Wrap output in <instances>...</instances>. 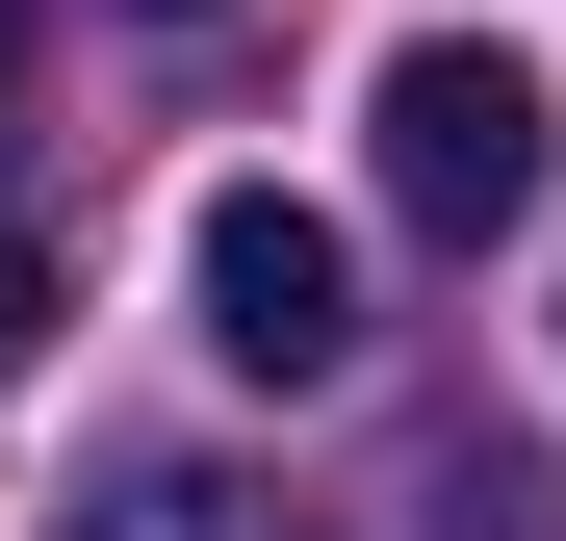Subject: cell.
Returning <instances> with one entry per match:
<instances>
[{"mask_svg":"<svg viewBox=\"0 0 566 541\" xmlns=\"http://www.w3.org/2000/svg\"><path fill=\"white\" fill-rule=\"evenodd\" d=\"M566 180V104L490 52V27H438V52H387V207L438 232V258H490L515 207Z\"/></svg>","mask_w":566,"mask_h":541,"instance_id":"6da1fadb","label":"cell"},{"mask_svg":"<svg viewBox=\"0 0 566 541\" xmlns=\"http://www.w3.org/2000/svg\"><path fill=\"white\" fill-rule=\"evenodd\" d=\"M207 361H232V387H335V361H360V232L283 207V180H232V207H207Z\"/></svg>","mask_w":566,"mask_h":541,"instance_id":"7a4b0ae2","label":"cell"},{"mask_svg":"<svg viewBox=\"0 0 566 541\" xmlns=\"http://www.w3.org/2000/svg\"><path fill=\"white\" fill-rule=\"evenodd\" d=\"M52 541H310V516H283V490H232V465H104Z\"/></svg>","mask_w":566,"mask_h":541,"instance_id":"3957f363","label":"cell"},{"mask_svg":"<svg viewBox=\"0 0 566 541\" xmlns=\"http://www.w3.org/2000/svg\"><path fill=\"white\" fill-rule=\"evenodd\" d=\"M438 541H566V465H515V438H438V490H412Z\"/></svg>","mask_w":566,"mask_h":541,"instance_id":"277c9868","label":"cell"},{"mask_svg":"<svg viewBox=\"0 0 566 541\" xmlns=\"http://www.w3.org/2000/svg\"><path fill=\"white\" fill-rule=\"evenodd\" d=\"M0 77H27V0H0Z\"/></svg>","mask_w":566,"mask_h":541,"instance_id":"5b68a950","label":"cell"},{"mask_svg":"<svg viewBox=\"0 0 566 541\" xmlns=\"http://www.w3.org/2000/svg\"><path fill=\"white\" fill-rule=\"evenodd\" d=\"M0 361H27V284H0Z\"/></svg>","mask_w":566,"mask_h":541,"instance_id":"8992f818","label":"cell"},{"mask_svg":"<svg viewBox=\"0 0 566 541\" xmlns=\"http://www.w3.org/2000/svg\"><path fill=\"white\" fill-rule=\"evenodd\" d=\"M155 27H207V0H155Z\"/></svg>","mask_w":566,"mask_h":541,"instance_id":"52a82bcc","label":"cell"}]
</instances>
